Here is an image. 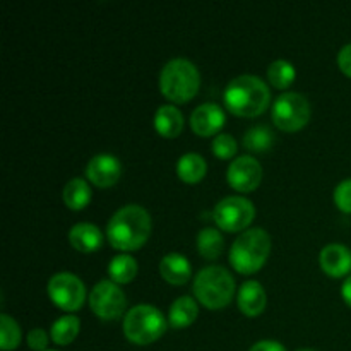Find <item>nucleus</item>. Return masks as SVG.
Here are the masks:
<instances>
[{
  "label": "nucleus",
  "instance_id": "nucleus-1",
  "mask_svg": "<svg viewBox=\"0 0 351 351\" xmlns=\"http://www.w3.org/2000/svg\"><path fill=\"white\" fill-rule=\"evenodd\" d=\"M153 228L151 215L139 204H127L120 208L106 225V237L115 249L130 252L147 242Z\"/></svg>",
  "mask_w": 351,
  "mask_h": 351
},
{
  "label": "nucleus",
  "instance_id": "nucleus-2",
  "mask_svg": "<svg viewBox=\"0 0 351 351\" xmlns=\"http://www.w3.org/2000/svg\"><path fill=\"white\" fill-rule=\"evenodd\" d=\"M226 108L239 117H257L269 106L271 91L266 82L252 74L232 79L223 93Z\"/></svg>",
  "mask_w": 351,
  "mask_h": 351
},
{
  "label": "nucleus",
  "instance_id": "nucleus-3",
  "mask_svg": "<svg viewBox=\"0 0 351 351\" xmlns=\"http://www.w3.org/2000/svg\"><path fill=\"white\" fill-rule=\"evenodd\" d=\"M201 86V74L194 62L177 57L163 65L160 74V89L170 101L185 103L194 98Z\"/></svg>",
  "mask_w": 351,
  "mask_h": 351
},
{
  "label": "nucleus",
  "instance_id": "nucleus-4",
  "mask_svg": "<svg viewBox=\"0 0 351 351\" xmlns=\"http://www.w3.org/2000/svg\"><path fill=\"white\" fill-rule=\"evenodd\" d=\"M271 252V237L264 228L240 233L230 247V264L242 274H254L266 264Z\"/></svg>",
  "mask_w": 351,
  "mask_h": 351
},
{
  "label": "nucleus",
  "instance_id": "nucleus-5",
  "mask_svg": "<svg viewBox=\"0 0 351 351\" xmlns=\"http://www.w3.org/2000/svg\"><path fill=\"white\" fill-rule=\"evenodd\" d=\"M194 295L208 308H223L235 295V280L223 266L202 267L194 278Z\"/></svg>",
  "mask_w": 351,
  "mask_h": 351
},
{
  "label": "nucleus",
  "instance_id": "nucleus-6",
  "mask_svg": "<svg viewBox=\"0 0 351 351\" xmlns=\"http://www.w3.org/2000/svg\"><path fill=\"white\" fill-rule=\"evenodd\" d=\"M167 331V319L160 308L141 304L123 317V335L134 345H151Z\"/></svg>",
  "mask_w": 351,
  "mask_h": 351
},
{
  "label": "nucleus",
  "instance_id": "nucleus-7",
  "mask_svg": "<svg viewBox=\"0 0 351 351\" xmlns=\"http://www.w3.org/2000/svg\"><path fill=\"white\" fill-rule=\"evenodd\" d=\"M273 122L276 127L287 132H295L302 129L311 120V103L304 95L295 91L283 93L274 99L273 105Z\"/></svg>",
  "mask_w": 351,
  "mask_h": 351
},
{
  "label": "nucleus",
  "instance_id": "nucleus-8",
  "mask_svg": "<svg viewBox=\"0 0 351 351\" xmlns=\"http://www.w3.org/2000/svg\"><path fill=\"white\" fill-rule=\"evenodd\" d=\"M256 208L243 195H228L215 206L213 219L225 232H242L252 223Z\"/></svg>",
  "mask_w": 351,
  "mask_h": 351
},
{
  "label": "nucleus",
  "instance_id": "nucleus-9",
  "mask_svg": "<svg viewBox=\"0 0 351 351\" xmlns=\"http://www.w3.org/2000/svg\"><path fill=\"white\" fill-rule=\"evenodd\" d=\"M48 295L51 302L62 311L75 312L82 307L86 300V287L81 278L62 271L53 274L48 281Z\"/></svg>",
  "mask_w": 351,
  "mask_h": 351
},
{
  "label": "nucleus",
  "instance_id": "nucleus-10",
  "mask_svg": "<svg viewBox=\"0 0 351 351\" xmlns=\"http://www.w3.org/2000/svg\"><path fill=\"white\" fill-rule=\"evenodd\" d=\"M91 311L103 321H115L127 307V297L122 288L112 280H103L89 293Z\"/></svg>",
  "mask_w": 351,
  "mask_h": 351
},
{
  "label": "nucleus",
  "instance_id": "nucleus-11",
  "mask_svg": "<svg viewBox=\"0 0 351 351\" xmlns=\"http://www.w3.org/2000/svg\"><path fill=\"white\" fill-rule=\"evenodd\" d=\"M228 184L239 192H252L259 187L263 180V167L250 154L235 158L226 171Z\"/></svg>",
  "mask_w": 351,
  "mask_h": 351
},
{
  "label": "nucleus",
  "instance_id": "nucleus-12",
  "mask_svg": "<svg viewBox=\"0 0 351 351\" xmlns=\"http://www.w3.org/2000/svg\"><path fill=\"white\" fill-rule=\"evenodd\" d=\"M120 175H122V163L119 158L108 153L93 156L86 167V177L89 178V182L101 189L117 184Z\"/></svg>",
  "mask_w": 351,
  "mask_h": 351
},
{
  "label": "nucleus",
  "instance_id": "nucleus-13",
  "mask_svg": "<svg viewBox=\"0 0 351 351\" xmlns=\"http://www.w3.org/2000/svg\"><path fill=\"white\" fill-rule=\"evenodd\" d=\"M225 112L216 103H202L192 112L191 127L197 136L209 137L218 136L221 127L225 125Z\"/></svg>",
  "mask_w": 351,
  "mask_h": 351
},
{
  "label": "nucleus",
  "instance_id": "nucleus-14",
  "mask_svg": "<svg viewBox=\"0 0 351 351\" xmlns=\"http://www.w3.org/2000/svg\"><path fill=\"white\" fill-rule=\"evenodd\" d=\"M322 271L332 278H343L351 271V250L343 243H328L319 256Z\"/></svg>",
  "mask_w": 351,
  "mask_h": 351
},
{
  "label": "nucleus",
  "instance_id": "nucleus-15",
  "mask_svg": "<svg viewBox=\"0 0 351 351\" xmlns=\"http://www.w3.org/2000/svg\"><path fill=\"white\" fill-rule=\"evenodd\" d=\"M266 291H264L263 285L256 280L243 281L239 290V295H237L240 311L247 317H257L266 308Z\"/></svg>",
  "mask_w": 351,
  "mask_h": 351
},
{
  "label": "nucleus",
  "instance_id": "nucleus-16",
  "mask_svg": "<svg viewBox=\"0 0 351 351\" xmlns=\"http://www.w3.org/2000/svg\"><path fill=\"white\" fill-rule=\"evenodd\" d=\"M69 242L79 252H95L103 245V233L93 223H77L69 232Z\"/></svg>",
  "mask_w": 351,
  "mask_h": 351
},
{
  "label": "nucleus",
  "instance_id": "nucleus-17",
  "mask_svg": "<svg viewBox=\"0 0 351 351\" xmlns=\"http://www.w3.org/2000/svg\"><path fill=\"white\" fill-rule=\"evenodd\" d=\"M160 273L165 281L171 285H185L191 280L192 267L185 256L178 252L167 254L160 263Z\"/></svg>",
  "mask_w": 351,
  "mask_h": 351
},
{
  "label": "nucleus",
  "instance_id": "nucleus-18",
  "mask_svg": "<svg viewBox=\"0 0 351 351\" xmlns=\"http://www.w3.org/2000/svg\"><path fill=\"white\" fill-rule=\"evenodd\" d=\"M154 127L163 137H177L184 129V115L173 105H161L154 113Z\"/></svg>",
  "mask_w": 351,
  "mask_h": 351
},
{
  "label": "nucleus",
  "instance_id": "nucleus-19",
  "mask_svg": "<svg viewBox=\"0 0 351 351\" xmlns=\"http://www.w3.org/2000/svg\"><path fill=\"white\" fill-rule=\"evenodd\" d=\"M199 307L197 302L189 295L178 297L173 304L170 305V312H168V322L171 328L175 329H184L191 326L192 322L197 319Z\"/></svg>",
  "mask_w": 351,
  "mask_h": 351
},
{
  "label": "nucleus",
  "instance_id": "nucleus-20",
  "mask_svg": "<svg viewBox=\"0 0 351 351\" xmlns=\"http://www.w3.org/2000/svg\"><path fill=\"white\" fill-rule=\"evenodd\" d=\"M208 171V163L199 153H185L177 161V173L187 184H197Z\"/></svg>",
  "mask_w": 351,
  "mask_h": 351
},
{
  "label": "nucleus",
  "instance_id": "nucleus-21",
  "mask_svg": "<svg viewBox=\"0 0 351 351\" xmlns=\"http://www.w3.org/2000/svg\"><path fill=\"white\" fill-rule=\"evenodd\" d=\"M91 201V187L88 182L81 177L69 180L64 187V202L69 209H84Z\"/></svg>",
  "mask_w": 351,
  "mask_h": 351
},
{
  "label": "nucleus",
  "instance_id": "nucleus-22",
  "mask_svg": "<svg viewBox=\"0 0 351 351\" xmlns=\"http://www.w3.org/2000/svg\"><path fill=\"white\" fill-rule=\"evenodd\" d=\"M137 263L132 256L129 254H119L113 257L108 264V274L110 280L117 285L129 283L137 276Z\"/></svg>",
  "mask_w": 351,
  "mask_h": 351
},
{
  "label": "nucleus",
  "instance_id": "nucleus-23",
  "mask_svg": "<svg viewBox=\"0 0 351 351\" xmlns=\"http://www.w3.org/2000/svg\"><path fill=\"white\" fill-rule=\"evenodd\" d=\"M79 329H81V321L75 315H64V317L57 319V321L51 324L50 328V336L53 339V343L57 345L65 346L71 345L75 339V336L79 335Z\"/></svg>",
  "mask_w": 351,
  "mask_h": 351
},
{
  "label": "nucleus",
  "instance_id": "nucleus-24",
  "mask_svg": "<svg viewBox=\"0 0 351 351\" xmlns=\"http://www.w3.org/2000/svg\"><path fill=\"white\" fill-rule=\"evenodd\" d=\"M223 247H225V239L219 233V230L206 226L197 233V249L206 259L213 261L219 257V254L223 252Z\"/></svg>",
  "mask_w": 351,
  "mask_h": 351
},
{
  "label": "nucleus",
  "instance_id": "nucleus-25",
  "mask_svg": "<svg viewBox=\"0 0 351 351\" xmlns=\"http://www.w3.org/2000/svg\"><path fill=\"white\" fill-rule=\"evenodd\" d=\"M295 67L291 62L285 60V58H278L273 64L267 67V77H269V82L278 89H285L295 81Z\"/></svg>",
  "mask_w": 351,
  "mask_h": 351
},
{
  "label": "nucleus",
  "instance_id": "nucleus-26",
  "mask_svg": "<svg viewBox=\"0 0 351 351\" xmlns=\"http://www.w3.org/2000/svg\"><path fill=\"white\" fill-rule=\"evenodd\" d=\"M273 132L266 125H254L243 136V146L252 153H264L273 146Z\"/></svg>",
  "mask_w": 351,
  "mask_h": 351
},
{
  "label": "nucleus",
  "instance_id": "nucleus-27",
  "mask_svg": "<svg viewBox=\"0 0 351 351\" xmlns=\"http://www.w3.org/2000/svg\"><path fill=\"white\" fill-rule=\"evenodd\" d=\"M21 343V328L10 315H0V348L3 351L16 350Z\"/></svg>",
  "mask_w": 351,
  "mask_h": 351
},
{
  "label": "nucleus",
  "instance_id": "nucleus-28",
  "mask_svg": "<svg viewBox=\"0 0 351 351\" xmlns=\"http://www.w3.org/2000/svg\"><path fill=\"white\" fill-rule=\"evenodd\" d=\"M237 141L230 134H218L213 141V151L221 160H230L237 153Z\"/></svg>",
  "mask_w": 351,
  "mask_h": 351
},
{
  "label": "nucleus",
  "instance_id": "nucleus-29",
  "mask_svg": "<svg viewBox=\"0 0 351 351\" xmlns=\"http://www.w3.org/2000/svg\"><path fill=\"white\" fill-rule=\"evenodd\" d=\"M335 202L343 213H351V178H346L336 185Z\"/></svg>",
  "mask_w": 351,
  "mask_h": 351
},
{
  "label": "nucleus",
  "instance_id": "nucleus-30",
  "mask_svg": "<svg viewBox=\"0 0 351 351\" xmlns=\"http://www.w3.org/2000/svg\"><path fill=\"white\" fill-rule=\"evenodd\" d=\"M27 345L31 350L36 351H47L48 346V335L43 329H31L29 335H27Z\"/></svg>",
  "mask_w": 351,
  "mask_h": 351
},
{
  "label": "nucleus",
  "instance_id": "nucleus-31",
  "mask_svg": "<svg viewBox=\"0 0 351 351\" xmlns=\"http://www.w3.org/2000/svg\"><path fill=\"white\" fill-rule=\"evenodd\" d=\"M338 65L346 75L351 77V43H346L338 53Z\"/></svg>",
  "mask_w": 351,
  "mask_h": 351
},
{
  "label": "nucleus",
  "instance_id": "nucleus-32",
  "mask_svg": "<svg viewBox=\"0 0 351 351\" xmlns=\"http://www.w3.org/2000/svg\"><path fill=\"white\" fill-rule=\"evenodd\" d=\"M249 351H287V348L274 339H263V341H257L256 345H252Z\"/></svg>",
  "mask_w": 351,
  "mask_h": 351
},
{
  "label": "nucleus",
  "instance_id": "nucleus-33",
  "mask_svg": "<svg viewBox=\"0 0 351 351\" xmlns=\"http://www.w3.org/2000/svg\"><path fill=\"white\" fill-rule=\"evenodd\" d=\"M341 295H343V298H345L346 304H348L350 307H351V276L346 278L345 283H343V287H341Z\"/></svg>",
  "mask_w": 351,
  "mask_h": 351
},
{
  "label": "nucleus",
  "instance_id": "nucleus-34",
  "mask_svg": "<svg viewBox=\"0 0 351 351\" xmlns=\"http://www.w3.org/2000/svg\"><path fill=\"white\" fill-rule=\"evenodd\" d=\"M297 351H315V350H312V348H300V350H297Z\"/></svg>",
  "mask_w": 351,
  "mask_h": 351
},
{
  "label": "nucleus",
  "instance_id": "nucleus-35",
  "mask_svg": "<svg viewBox=\"0 0 351 351\" xmlns=\"http://www.w3.org/2000/svg\"><path fill=\"white\" fill-rule=\"evenodd\" d=\"M47 351H57V350H47Z\"/></svg>",
  "mask_w": 351,
  "mask_h": 351
}]
</instances>
